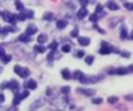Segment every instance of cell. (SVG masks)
I'll return each mask as SVG.
<instances>
[{
	"instance_id": "obj_41",
	"label": "cell",
	"mask_w": 133,
	"mask_h": 111,
	"mask_svg": "<svg viewBox=\"0 0 133 111\" xmlns=\"http://www.w3.org/2000/svg\"><path fill=\"white\" fill-rule=\"evenodd\" d=\"M7 111H19V108H16V107H10V108H7Z\"/></svg>"
},
{
	"instance_id": "obj_10",
	"label": "cell",
	"mask_w": 133,
	"mask_h": 111,
	"mask_svg": "<svg viewBox=\"0 0 133 111\" xmlns=\"http://www.w3.org/2000/svg\"><path fill=\"white\" fill-rule=\"evenodd\" d=\"M7 84H9L10 90H13V91H17L19 90V84H17V81H16V80H10Z\"/></svg>"
},
{
	"instance_id": "obj_39",
	"label": "cell",
	"mask_w": 133,
	"mask_h": 111,
	"mask_svg": "<svg viewBox=\"0 0 133 111\" xmlns=\"http://www.w3.org/2000/svg\"><path fill=\"white\" fill-rule=\"evenodd\" d=\"M3 54H6V53H4V48L2 47V46H0V57L3 56Z\"/></svg>"
},
{
	"instance_id": "obj_42",
	"label": "cell",
	"mask_w": 133,
	"mask_h": 111,
	"mask_svg": "<svg viewBox=\"0 0 133 111\" xmlns=\"http://www.w3.org/2000/svg\"><path fill=\"white\" fill-rule=\"evenodd\" d=\"M107 73H109V74H113V73H115V68H109V70H107Z\"/></svg>"
},
{
	"instance_id": "obj_23",
	"label": "cell",
	"mask_w": 133,
	"mask_h": 111,
	"mask_svg": "<svg viewBox=\"0 0 133 111\" xmlns=\"http://www.w3.org/2000/svg\"><path fill=\"white\" fill-rule=\"evenodd\" d=\"M82 76H83V73H82L80 70H76L75 73H73V76H72V77H73V78H77V80H79Z\"/></svg>"
},
{
	"instance_id": "obj_22",
	"label": "cell",
	"mask_w": 133,
	"mask_h": 111,
	"mask_svg": "<svg viewBox=\"0 0 133 111\" xmlns=\"http://www.w3.org/2000/svg\"><path fill=\"white\" fill-rule=\"evenodd\" d=\"M23 13H24V16H26V19H27V17L32 19V17L35 16V11H33V10H23Z\"/></svg>"
},
{
	"instance_id": "obj_6",
	"label": "cell",
	"mask_w": 133,
	"mask_h": 111,
	"mask_svg": "<svg viewBox=\"0 0 133 111\" xmlns=\"http://www.w3.org/2000/svg\"><path fill=\"white\" fill-rule=\"evenodd\" d=\"M87 14H89L87 9H86V7H82L80 10H77V13H76V17H77V19H84V17H87Z\"/></svg>"
},
{
	"instance_id": "obj_40",
	"label": "cell",
	"mask_w": 133,
	"mask_h": 111,
	"mask_svg": "<svg viewBox=\"0 0 133 111\" xmlns=\"http://www.w3.org/2000/svg\"><path fill=\"white\" fill-rule=\"evenodd\" d=\"M3 101H4V94L0 93V102H3Z\"/></svg>"
},
{
	"instance_id": "obj_13",
	"label": "cell",
	"mask_w": 133,
	"mask_h": 111,
	"mask_svg": "<svg viewBox=\"0 0 133 111\" xmlns=\"http://www.w3.org/2000/svg\"><path fill=\"white\" fill-rule=\"evenodd\" d=\"M37 41H39V44L40 46H43L44 43L47 41V36L44 33H42V34H39V37H37Z\"/></svg>"
},
{
	"instance_id": "obj_19",
	"label": "cell",
	"mask_w": 133,
	"mask_h": 111,
	"mask_svg": "<svg viewBox=\"0 0 133 111\" xmlns=\"http://www.w3.org/2000/svg\"><path fill=\"white\" fill-rule=\"evenodd\" d=\"M35 51L36 53H44V51H46V47H44V46H40V44H36Z\"/></svg>"
},
{
	"instance_id": "obj_38",
	"label": "cell",
	"mask_w": 133,
	"mask_h": 111,
	"mask_svg": "<svg viewBox=\"0 0 133 111\" xmlns=\"http://www.w3.org/2000/svg\"><path fill=\"white\" fill-rule=\"evenodd\" d=\"M124 6H126V9H129V10H132V9H133L132 3H124Z\"/></svg>"
},
{
	"instance_id": "obj_26",
	"label": "cell",
	"mask_w": 133,
	"mask_h": 111,
	"mask_svg": "<svg viewBox=\"0 0 133 111\" xmlns=\"http://www.w3.org/2000/svg\"><path fill=\"white\" fill-rule=\"evenodd\" d=\"M57 41H53V43H50V46H49V48H50V50H52V51H55L56 50V48H57Z\"/></svg>"
},
{
	"instance_id": "obj_12",
	"label": "cell",
	"mask_w": 133,
	"mask_h": 111,
	"mask_svg": "<svg viewBox=\"0 0 133 111\" xmlns=\"http://www.w3.org/2000/svg\"><path fill=\"white\" fill-rule=\"evenodd\" d=\"M43 19L47 20V21H50V20H55V19H56V14L52 13V11H47V13H44Z\"/></svg>"
},
{
	"instance_id": "obj_2",
	"label": "cell",
	"mask_w": 133,
	"mask_h": 111,
	"mask_svg": "<svg viewBox=\"0 0 133 111\" xmlns=\"http://www.w3.org/2000/svg\"><path fill=\"white\" fill-rule=\"evenodd\" d=\"M44 102H46V98H44V97H43V98H42V97H40V98H37V100H36V101L29 107V111H36L37 108H40L42 105H44Z\"/></svg>"
},
{
	"instance_id": "obj_36",
	"label": "cell",
	"mask_w": 133,
	"mask_h": 111,
	"mask_svg": "<svg viewBox=\"0 0 133 111\" xmlns=\"http://www.w3.org/2000/svg\"><path fill=\"white\" fill-rule=\"evenodd\" d=\"M69 91H70L69 87H62V93H63V94H67Z\"/></svg>"
},
{
	"instance_id": "obj_24",
	"label": "cell",
	"mask_w": 133,
	"mask_h": 111,
	"mask_svg": "<svg viewBox=\"0 0 133 111\" xmlns=\"http://www.w3.org/2000/svg\"><path fill=\"white\" fill-rule=\"evenodd\" d=\"M15 6H16V9H17V10H20V11L24 10V6H23V3H22V2H16Z\"/></svg>"
},
{
	"instance_id": "obj_34",
	"label": "cell",
	"mask_w": 133,
	"mask_h": 111,
	"mask_svg": "<svg viewBox=\"0 0 133 111\" xmlns=\"http://www.w3.org/2000/svg\"><path fill=\"white\" fill-rule=\"evenodd\" d=\"M26 97H29V91H27V90H26V91H23V93L20 94V98H22V100L26 98Z\"/></svg>"
},
{
	"instance_id": "obj_44",
	"label": "cell",
	"mask_w": 133,
	"mask_h": 111,
	"mask_svg": "<svg viewBox=\"0 0 133 111\" xmlns=\"http://www.w3.org/2000/svg\"><path fill=\"white\" fill-rule=\"evenodd\" d=\"M0 30H2V27H0Z\"/></svg>"
},
{
	"instance_id": "obj_33",
	"label": "cell",
	"mask_w": 133,
	"mask_h": 111,
	"mask_svg": "<svg viewBox=\"0 0 133 111\" xmlns=\"http://www.w3.org/2000/svg\"><path fill=\"white\" fill-rule=\"evenodd\" d=\"M4 88H9V84H7V81H3L2 84H0V90H4Z\"/></svg>"
},
{
	"instance_id": "obj_35",
	"label": "cell",
	"mask_w": 133,
	"mask_h": 111,
	"mask_svg": "<svg viewBox=\"0 0 133 111\" xmlns=\"http://www.w3.org/2000/svg\"><path fill=\"white\" fill-rule=\"evenodd\" d=\"M93 104H102V98H93Z\"/></svg>"
},
{
	"instance_id": "obj_17",
	"label": "cell",
	"mask_w": 133,
	"mask_h": 111,
	"mask_svg": "<svg viewBox=\"0 0 133 111\" xmlns=\"http://www.w3.org/2000/svg\"><path fill=\"white\" fill-rule=\"evenodd\" d=\"M17 40H19V41H22V43H29L30 41V37L26 36V34H20Z\"/></svg>"
},
{
	"instance_id": "obj_15",
	"label": "cell",
	"mask_w": 133,
	"mask_h": 111,
	"mask_svg": "<svg viewBox=\"0 0 133 111\" xmlns=\"http://www.w3.org/2000/svg\"><path fill=\"white\" fill-rule=\"evenodd\" d=\"M115 73L117 74V76H124V74H127L129 71H127V68H124V67H119V68L115 70Z\"/></svg>"
},
{
	"instance_id": "obj_25",
	"label": "cell",
	"mask_w": 133,
	"mask_h": 111,
	"mask_svg": "<svg viewBox=\"0 0 133 111\" xmlns=\"http://www.w3.org/2000/svg\"><path fill=\"white\" fill-rule=\"evenodd\" d=\"M127 37V30H126V27H122V30H120V39H126Z\"/></svg>"
},
{
	"instance_id": "obj_1",
	"label": "cell",
	"mask_w": 133,
	"mask_h": 111,
	"mask_svg": "<svg viewBox=\"0 0 133 111\" xmlns=\"http://www.w3.org/2000/svg\"><path fill=\"white\" fill-rule=\"evenodd\" d=\"M15 73L19 74L20 77H23V78H27V77L30 76V70L27 67H22V65H15Z\"/></svg>"
},
{
	"instance_id": "obj_30",
	"label": "cell",
	"mask_w": 133,
	"mask_h": 111,
	"mask_svg": "<svg viewBox=\"0 0 133 111\" xmlns=\"http://www.w3.org/2000/svg\"><path fill=\"white\" fill-rule=\"evenodd\" d=\"M77 58H82V57H84V51L83 50H79V51H76V54H75Z\"/></svg>"
},
{
	"instance_id": "obj_8",
	"label": "cell",
	"mask_w": 133,
	"mask_h": 111,
	"mask_svg": "<svg viewBox=\"0 0 133 111\" xmlns=\"http://www.w3.org/2000/svg\"><path fill=\"white\" fill-rule=\"evenodd\" d=\"M26 88H27V91L36 90V88H37V83H36L35 80H29V81H26Z\"/></svg>"
},
{
	"instance_id": "obj_18",
	"label": "cell",
	"mask_w": 133,
	"mask_h": 111,
	"mask_svg": "<svg viewBox=\"0 0 133 111\" xmlns=\"http://www.w3.org/2000/svg\"><path fill=\"white\" fill-rule=\"evenodd\" d=\"M20 101H22L20 94H17V93H16V94H15V98H13V107H16L17 104H20Z\"/></svg>"
},
{
	"instance_id": "obj_31",
	"label": "cell",
	"mask_w": 133,
	"mask_h": 111,
	"mask_svg": "<svg viewBox=\"0 0 133 111\" xmlns=\"http://www.w3.org/2000/svg\"><path fill=\"white\" fill-rule=\"evenodd\" d=\"M47 60H49V61H52V60H55V51H50V53L47 54Z\"/></svg>"
},
{
	"instance_id": "obj_9",
	"label": "cell",
	"mask_w": 133,
	"mask_h": 111,
	"mask_svg": "<svg viewBox=\"0 0 133 111\" xmlns=\"http://www.w3.org/2000/svg\"><path fill=\"white\" fill-rule=\"evenodd\" d=\"M77 41L80 46H89L90 44V39L89 37H77Z\"/></svg>"
},
{
	"instance_id": "obj_11",
	"label": "cell",
	"mask_w": 133,
	"mask_h": 111,
	"mask_svg": "<svg viewBox=\"0 0 133 111\" xmlns=\"http://www.w3.org/2000/svg\"><path fill=\"white\" fill-rule=\"evenodd\" d=\"M67 26V20H64V19H62V20H57V21H56V27L57 28H64Z\"/></svg>"
},
{
	"instance_id": "obj_32",
	"label": "cell",
	"mask_w": 133,
	"mask_h": 111,
	"mask_svg": "<svg viewBox=\"0 0 133 111\" xmlns=\"http://www.w3.org/2000/svg\"><path fill=\"white\" fill-rule=\"evenodd\" d=\"M70 36H72V37H79V30H77V28H75V30H72V33H70Z\"/></svg>"
},
{
	"instance_id": "obj_4",
	"label": "cell",
	"mask_w": 133,
	"mask_h": 111,
	"mask_svg": "<svg viewBox=\"0 0 133 111\" xmlns=\"http://www.w3.org/2000/svg\"><path fill=\"white\" fill-rule=\"evenodd\" d=\"M0 16L3 17L6 21H9V23H12V24H15L16 23V19H15V14H12L10 11H2L0 13Z\"/></svg>"
},
{
	"instance_id": "obj_14",
	"label": "cell",
	"mask_w": 133,
	"mask_h": 111,
	"mask_svg": "<svg viewBox=\"0 0 133 111\" xmlns=\"http://www.w3.org/2000/svg\"><path fill=\"white\" fill-rule=\"evenodd\" d=\"M62 77H63L64 80H70V78H72L69 68H63V70H62Z\"/></svg>"
},
{
	"instance_id": "obj_27",
	"label": "cell",
	"mask_w": 133,
	"mask_h": 111,
	"mask_svg": "<svg viewBox=\"0 0 133 111\" xmlns=\"http://www.w3.org/2000/svg\"><path fill=\"white\" fill-rule=\"evenodd\" d=\"M62 51H63V53H69V51H70V46L69 44H63V46H62Z\"/></svg>"
},
{
	"instance_id": "obj_20",
	"label": "cell",
	"mask_w": 133,
	"mask_h": 111,
	"mask_svg": "<svg viewBox=\"0 0 133 111\" xmlns=\"http://www.w3.org/2000/svg\"><path fill=\"white\" fill-rule=\"evenodd\" d=\"M0 60L3 63H9L10 60H12V56H10V54H3V56L0 57Z\"/></svg>"
},
{
	"instance_id": "obj_28",
	"label": "cell",
	"mask_w": 133,
	"mask_h": 111,
	"mask_svg": "<svg viewBox=\"0 0 133 111\" xmlns=\"http://www.w3.org/2000/svg\"><path fill=\"white\" fill-rule=\"evenodd\" d=\"M107 101H109V104H116L117 102V97H109Z\"/></svg>"
},
{
	"instance_id": "obj_16",
	"label": "cell",
	"mask_w": 133,
	"mask_h": 111,
	"mask_svg": "<svg viewBox=\"0 0 133 111\" xmlns=\"http://www.w3.org/2000/svg\"><path fill=\"white\" fill-rule=\"evenodd\" d=\"M107 9H110V10H119V6L116 2H109L107 3Z\"/></svg>"
},
{
	"instance_id": "obj_7",
	"label": "cell",
	"mask_w": 133,
	"mask_h": 111,
	"mask_svg": "<svg viewBox=\"0 0 133 111\" xmlns=\"http://www.w3.org/2000/svg\"><path fill=\"white\" fill-rule=\"evenodd\" d=\"M35 33H37V27H36L35 24H30V26H27V28H26V36H32V34H35Z\"/></svg>"
},
{
	"instance_id": "obj_5",
	"label": "cell",
	"mask_w": 133,
	"mask_h": 111,
	"mask_svg": "<svg viewBox=\"0 0 133 111\" xmlns=\"http://www.w3.org/2000/svg\"><path fill=\"white\" fill-rule=\"evenodd\" d=\"M77 91L80 94H83V95H95L96 90H93V88H77Z\"/></svg>"
},
{
	"instance_id": "obj_37",
	"label": "cell",
	"mask_w": 133,
	"mask_h": 111,
	"mask_svg": "<svg viewBox=\"0 0 133 111\" xmlns=\"http://www.w3.org/2000/svg\"><path fill=\"white\" fill-rule=\"evenodd\" d=\"M99 13H102V6H100V4L96 6V13H95V14H99Z\"/></svg>"
},
{
	"instance_id": "obj_21",
	"label": "cell",
	"mask_w": 133,
	"mask_h": 111,
	"mask_svg": "<svg viewBox=\"0 0 133 111\" xmlns=\"http://www.w3.org/2000/svg\"><path fill=\"white\" fill-rule=\"evenodd\" d=\"M84 61H86V64H93V61H95V57L93 56H86L84 57Z\"/></svg>"
},
{
	"instance_id": "obj_29",
	"label": "cell",
	"mask_w": 133,
	"mask_h": 111,
	"mask_svg": "<svg viewBox=\"0 0 133 111\" xmlns=\"http://www.w3.org/2000/svg\"><path fill=\"white\" fill-rule=\"evenodd\" d=\"M89 19L92 20L93 23H96V21L99 20V16H97V14H95V13H93V14H90V17H89Z\"/></svg>"
},
{
	"instance_id": "obj_3",
	"label": "cell",
	"mask_w": 133,
	"mask_h": 111,
	"mask_svg": "<svg viewBox=\"0 0 133 111\" xmlns=\"http://www.w3.org/2000/svg\"><path fill=\"white\" fill-rule=\"evenodd\" d=\"M112 50H113V47L109 44V43L102 41V46H100V48H99V53L100 54H109V53H112Z\"/></svg>"
},
{
	"instance_id": "obj_43",
	"label": "cell",
	"mask_w": 133,
	"mask_h": 111,
	"mask_svg": "<svg viewBox=\"0 0 133 111\" xmlns=\"http://www.w3.org/2000/svg\"><path fill=\"white\" fill-rule=\"evenodd\" d=\"M87 3H89V2H86V0H82V2H80V4H83V7H84V6L87 4Z\"/></svg>"
}]
</instances>
